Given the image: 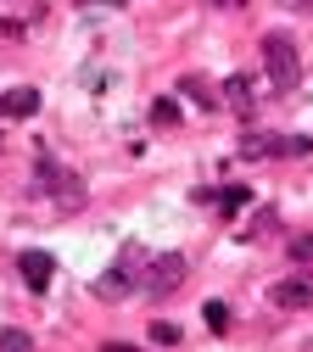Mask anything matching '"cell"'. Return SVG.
Returning a JSON list of instances; mask_svg holds the SVG:
<instances>
[{
    "instance_id": "1",
    "label": "cell",
    "mask_w": 313,
    "mask_h": 352,
    "mask_svg": "<svg viewBox=\"0 0 313 352\" xmlns=\"http://www.w3.org/2000/svg\"><path fill=\"white\" fill-rule=\"evenodd\" d=\"M146 263H151V252H146V246H118L112 269H107V274H96V296H101V302H123L129 291H140Z\"/></svg>"
},
{
    "instance_id": "2",
    "label": "cell",
    "mask_w": 313,
    "mask_h": 352,
    "mask_svg": "<svg viewBox=\"0 0 313 352\" xmlns=\"http://www.w3.org/2000/svg\"><path fill=\"white\" fill-rule=\"evenodd\" d=\"M34 190H39V196H51V207H56V212H78V207H84V179H78L73 168L51 162V157L34 168Z\"/></svg>"
},
{
    "instance_id": "3",
    "label": "cell",
    "mask_w": 313,
    "mask_h": 352,
    "mask_svg": "<svg viewBox=\"0 0 313 352\" xmlns=\"http://www.w3.org/2000/svg\"><path fill=\"white\" fill-rule=\"evenodd\" d=\"M263 73H268V84H274V90H296L302 62H296V51H291V39H280V34L263 39Z\"/></svg>"
},
{
    "instance_id": "4",
    "label": "cell",
    "mask_w": 313,
    "mask_h": 352,
    "mask_svg": "<svg viewBox=\"0 0 313 352\" xmlns=\"http://www.w3.org/2000/svg\"><path fill=\"white\" fill-rule=\"evenodd\" d=\"M185 274H191L185 252H151V263H146V280H140V291H151V296H168V291H179V285H185Z\"/></svg>"
},
{
    "instance_id": "5",
    "label": "cell",
    "mask_w": 313,
    "mask_h": 352,
    "mask_svg": "<svg viewBox=\"0 0 313 352\" xmlns=\"http://www.w3.org/2000/svg\"><path fill=\"white\" fill-rule=\"evenodd\" d=\"M302 151H313V140H302V135H263V129H252V135L241 140V157H246V162H263V157H302Z\"/></svg>"
},
{
    "instance_id": "6",
    "label": "cell",
    "mask_w": 313,
    "mask_h": 352,
    "mask_svg": "<svg viewBox=\"0 0 313 352\" xmlns=\"http://www.w3.org/2000/svg\"><path fill=\"white\" fill-rule=\"evenodd\" d=\"M268 296H274V307H291V314H296V307H313V280H307V274L274 280V285H268Z\"/></svg>"
},
{
    "instance_id": "7",
    "label": "cell",
    "mask_w": 313,
    "mask_h": 352,
    "mask_svg": "<svg viewBox=\"0 0 313 352\" xmlns=\"http://www.w3.org/2000/svg\"><path fill=\"white\" fill-rule=\"evenodd\" d=\"M17 269H23V285H28V291H45V285H51V274H56V263H51V252L28 246V252L17 257Z\"/></svg>"
},
{
    "instance_id": "8",
    "label": "cell",
    "mask_w": 313,
    "mask_h": 352,
    "mask_svg": "<svg viewBox=\"0 0 313 352\" xmlns=\"http://www.w3.org/2000/svg\"><path fill=\"white\" fill-rule=\"evenodd\" d=\"M34 112H39V90H28V84L0 96V118H34Z\"/></svg>"
},
{
    "instance_id": "9",
    "label": "cell",
    "mask_w": 313,
    "mask_h": 352,
    "mask_svg": "<svg viewBox=\"0 0 313 352\" xmlns=\"http://www.w3.org/2000/svg\"><path fill=\"white\" fill-rule=\"evenodd\" d=\"M224 101H230L235 118H252V90H246V78H230V84H224Z\"/></svg>"
},
{
    "instance_id": "10",
    "label": "cell",
    "mask_w": 313,
    "mask_h": 352,
    "mask_svg": "<svg viewBox=\"0 0 313 352\" xmlns=\"http://www.w3.org/2000/svg\"><path fill=\"white\" fill-rule=\"evenodd\" d=\"M213 201H218V207H224V212H241V207H246V201H252V190H246V185H230V190H218V196H213Z\"/></svg>"
},
{
    "instance_id": "11",
    "label": "cell",
    "mask_w": 313,
    "mask_h": 352,
    "mask_svg": "<svg viewBox=\"0 0 313 352\" xmlns=\"http://www.w3.org/2000/svg\"><path fill=\"white\" fill-rule=\"evenodd\" d=\"M207 330H230V307H224V302H207Z\"/></svg>"
},
{
    "instance_id": "12",
    "label": "cell",
    "mask_w": 313,
    "mask_h": 352,
    "mask_svg": "<svg viewBox=\"0 0 313 352\" xmlns=\"http://www.w3.org/2000/svg\"><path fill=\"white\" fill-rule=\"evenodd\" d=\"M151 341H157V346H179V324L157 319V324H151Z\"/></svg>"
},
{
    "instance_id": "13",
    "label": "cell",
    "mask_w": 313,
    "mask_h": 352,
    "mask_svg": "<svg viewBox=\"0 0 313 352\" xmlns=\"http://www.w3.org/2000/svg\"><path fill=\"white\" fill-rule=\"evenodd\" d=\"M185 96H191L196 107H213V101H218V96L207 90V84H202V78H185Z\"/></svg>"
},
{
    "instance_id": "14",
    "label": "cell",
    "mask_w": 313,
    "mask_h": 352,
    "mask_svg": "<svg viewBox=\"0 0 313 352\" xmlns=\"http://www.w3.org/2000/svg\"><path fill=\"white\" fill-rule=\"evenodd\" d=\"M151 118H157L162 129H168V123H179V101H168V96H162V101L151 107Z\"/></svg>"
},
{
    "instance_id": "15",
    "label": "cell",
    "mask_w": 313,
    "mask_h": 352,
    "mask_svg": "<svg viewBox=\"0 0 313 352\" xmlns=\"http://www.w3.org/2000/svg\"><path fill=\"white\" fill-rule=\"evenodd\" d=\"M28 346H34V341H28L23 330H6V336H0V352H28Z\"/></svg>"
},
{
    "instance_id": "16",
    "label": "cell",
    "mask_w": 313,
    "mask_h": 352,
    "mask_svg": "<svg viewBox=\"0 0 313 352\" xmlns=\"http://www.w3.org/2000/svg\"><path fill=\"white\" fill-rule=\"evenodd\" d=\"M291 257H296V263H313V235H302V241L291 246Z\"/></svg>"
},
{
    "instance_id": "17",
    "label": "cell",
    "mask_w": 313,
    "mask_h": 352,
    "mask_svg": "<svg viewBox=\"0 0 313 352\" xmlns=\"http://www.w3.org/2000/svg\"><path fill=\"white\" fill-rule=\"evenodd\" d=\"M17 34H23V23H17V17H0V39H17Z\"/></svg>"
},
{
    "instance_id": "18",
    "label": "cell",
    "mask_w": 313,
    "mask_h": 352,
    "mask_svg": "<svg viewBox=\"0 0 313 352\" xmlns=\"http://www.w3.org/2000/svg\"><path fill=\"white\" fill-rule=\"evenodd\" d=\"M101 352H134V346H123V341H107V346H101Z\"/></svg>"
}]
</instances>
